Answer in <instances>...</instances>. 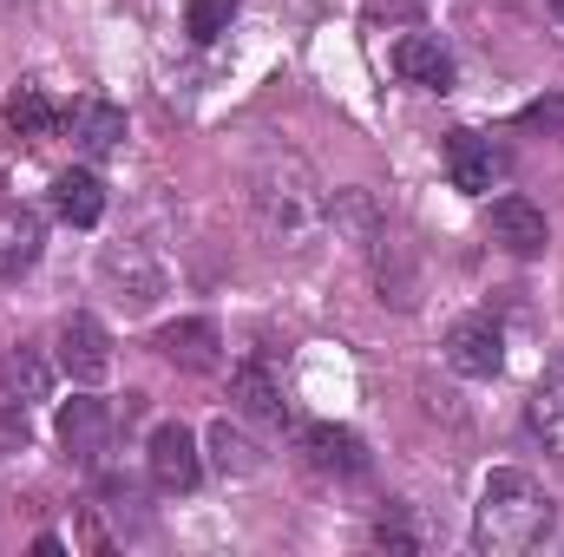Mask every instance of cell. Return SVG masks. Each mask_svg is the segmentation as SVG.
<instances>
[{
	"label": "cell",
	"instance_id": "8992f818",
	"mask_svg": "<svg viewBox=\"0 0 564 557\" xmlns=\"http://www.w3.org/2000/svg\"><path fill=\"white\" fill-rule=\"evenodd\" d=\"M59 368H66L73 387H99L112 374V341H106V328L93 315H66L59 321Z\"/></svg>",
	"mask_w": 564,
	"mask_h": 557
},
{
	"label": "cell",
	"instance_id": "ba28073f",
	"mask_svg": "<svg viewBox=\"0 0 564 557\" xmlns=\"http://www.w3.org/2000/svg\"><path fill=\"white\" fill-rule=\"evenodd\" d=\"M59 446H66L73 466H99L106 446H112V414H106V401L73 394V401L59 407Z\"/></svg>",
	"mask_w": 564,
	"mask_h": 557
},
{
	"label": "cell",
	"instance_id": "5bb4252c",
	"mask_svg": "<svg viewBox=\"0 0 564 557\" xmlns=\"http://www.w3.org/2000/svg\"><path fill=\"white\" fill-rule=\"evenodd\" d=\"M73 139H79L86 157H112L126 144V112L112 99H79L73 106Z\"/></svg>",
	"mask_w": 564,
	"mask_h": 557
},
{
	"label": "cell",
	"instance_id": "7402d4cb",
	"mask_svg": "<svg viewBox=\"0 0 564 557\" xmlns=\"http://www.w3.org/2000/svg\"><path fill=\"white\" fill-rule=\"evenodd\" d=\"M328 223H335V230H355V237H375V204H368V190H335Z\"/></svg>",
	"mask_w": 564,
	"mask_h": 557
},
{
	"label": "cell",
	"instance_id": "9a60e30c",
	"mask_svg": "<svg viewBox=\"0 0 564 557\" xmlns=\"http://www.w3.org/2000/svg\"><path fill=\"white\" fill-rule=\"evenodd\" d=\"M53 210L73 223V230H93L106 217V184L93 171H59L53 177Z\"/></svg>",
	"mask_w": 564,
	"mask_h": 557
},
{
	"label": "cell",
	"instance_id": "4fadbf2b",
	"mask_svg": "<svg viewBox=\"0 0 564 557\" xmlns=\"http://www.w3.org/2000/svg\"><path fill=\"white\" fill-rule=\"evenodd\" d=\"M394 73H401L408 86H426V92H453V53H446L433 33L394 40Z\"/></svg>",
	"mask_w": 564,
	"mask_h": 557
},
{
	"label": "cell",
	"instance_id": "3957f363",
	"mask_svg": "<svg viewBox=\"0 0 564 557\" xmlns=\"http://www.w3.org/2000/svg\"><path fill=\"white\" fill-rule=\"evenodd\" d=\"M99 276L112 288V302L119 308H151L158 295H164V263L144 250V243H106V256H99Z\"/></svg>",
	"mask_w": 564,
	"mask_h": 557
},
{
	"label": "cell",
	"instance_id": "5b68a950",
	"mask_svg": "<svg viewBox=\"0 0 564 557\" xmlns=\"http://www.w3.org/2000/svg\"><path fill=\"white\" fill-rule=\"evenodd\" d=\"M144 459H151V479H158V492H197V479H204V452H197L191 426H177V419L151 426V446H144Z\"/></svg>",
	"mask_w": 564,
	"mask_h": 557
},
{
	"label": "cell",
	"instance_id": "e0dca14e",
	"mask_svg": "<svg viewBox=\"0 0 564 557\" xmlns=\"http://www.w3.org/2000/svg\"><path fill=\"white\" fill-rule=\"evenodd\" d=\"M59 119H66V112L46 99V86H20V92L7 99V125H13L20 139H53Z\"/></svg>",
	"mask_w": 564,
	"mask_h": 557
},
{
	"label": "cell",
	"instance_id": "d4e9b609",
	"mask_svg": "<svg viewBox=\"0 0 564 557\" xmlns=\"http://www.w3.org/2000/svg\"><path fill=\"white\" fill-rule=\"evenodd\" d=\"M552 13H558V20H564V0H552Z\"/></svg>",
	"mask_w": 564,
	"mask_h": 557
},
{
	"label": "cell",
	"instance_id": "52a82bcc",
	"mask_svg": "<svg viewBox=\"0 0 564 557\" xmlns=\"http://www.w3.org/2000/svg\"><path fill=\"white\" fill-rule=\"evenodd\" d=\"M46 387H53V368H46L33 348L0 354V419H7V426H20V433H26V414L46 401Z\"/></svg>",
	"mask_w": 564,
	"mask_h": 557
},
{
	"label": "cell",
	"instance_id": "277c9868",
	"mask_svg": "<svg viewBox=\"0 0 564 557\" xmlns=\"http://www.w3.org/2000/svg\"><path fill=\"white\" fill-rule=\"evenodd\" d=\"M446 368L466 374V381H492V374L506 368V328H499L492 315L453 321V335H446Z\"/></svg>",
	"mask_w": 564,
	"mask_h": 557
},
{
	"label": "cell",
	"instance_id": "7a4b0ae2",
	"mask_svg": "<svg viewBox=\"0 0 564 557\" xmlns=\"http://www.w3.org/2000/svg\"><path fill=\"white\" fill-rule=\"evenodd\" d=\"M250 210H257L263 237H276L289 250H308L315 230L328 223V197H322L315 171H308L295 151H270V157L250 171Z\"/></svg>",
	"mask_w": 564,
	"mask_h": 557
},
{
	"label": "cell",
	"instance_id": "d6986e66",
	"mask_svg": "<svg viewBox=\"0 0 564 557\" xmlns=\"http://www.w3.org/2000/svg\"><path fill=\"white\" fill-rule=\"evenodd\" d=\"M230 387H237V407H243L250 419H270V426L282 419V387L270 381V368H257V361H243Z\"/></svg>",
	"mask_w": 564,
	"mask_h": 557
},
{
	"label": "cell",
	"instance_id": "ffe728a7",
	"mask_svg": "<svg viewBox=\"0 0 564 557\" xmlns=\"http://www.w3.org/2000/svg\"><path fill=\"white\" fill-rule=\"evenodd\" d=\"M230 20H237V0H191V7H184V26H191V40H197V46L224 40V33H230Z\"/></svg>",
	"mask_w": 564,
	"mask_h": 557
},
{
	"label": "cell",
	"instance_id": "44dd1931",
	"mask_svg": "<svg viewBox=\"0 0 564 557\" xmlns=\"http://www.w3.org/2000/svg\"><path fill=\"white\" fill-rule=\"evenodd\" d=\"M210 452H217V466H224V472H257V466H263V459H257V446H250L230 419H217V426H210Z\"/></svg>",
	"mask_w": 564,
	"mask_h": 557
},
{
	"label": "cell",
	"instance_id": "9c48e42d",
	"mask_svg": "<svg viewBox=\"0 0 564 557\" xmlns=\"http://www.w3.org/2000/svg\"><path fill=\"white\" fill-rule=\"evenodd\" d=\"M158 354H164L171 368H184V374H217V368H224V335H217L204 315H191V321L158 328Z\"/></svg>",
	"mask_w": 564,
	"mask_h": 557
},
{
	"label": "cell",
	"instance_id": "6da1fadb",
	"mask_svg": "<svg viewBox=\"0 0 564 557\" xmlns=\"http://www.w3.org/2000/svg\"><path fill=\"white\" fill-rule=\"evenodd\" d=\"M552 525H558V512H552V499L539 492L532 472L499 466V472L479 485V505H473V545H479L486 557L532 551V545L552 538Z\"/></svg>",
	"mask_w": 564,
	"mask_h": 557
},
{
	"label": "cell",
	"instance_id": "ac0fdd59",
	"mask_svg": "<svg viewBox=\"0 0 564 557\" xmlns=\"http://www.w3.org/2000/svg\"><path fill=\"white\" fill-rule=\"evenodd\" d=\"M525 426H532L552 452H564V368L532 387V401H525Z\"/></svg>",
	"mask_w": 564,
	"mask_h": 557
},
{
	"label": "cell",
	"instance_id": "8fae6325",
	"mask_svg": "<svg viewBox=\"0 0 564 557\" xmlns=\"http://www.w3.org/2000/svg\"><path fill=\"white\" fill-rule=\"evenodd\" d=\"M446 177H453V190L486 197V190L499 184V151H492V139H479V132H446Z\"/></svg>",
	"mask_w": 564,
	"mask_h": 557
},
{
	"label": "cell",
	"instance_id": "2e32d148",
	"mask_svg": "<svg viewBox=\"0 0 564 557\" xmlns=\"http://www.w3.org/2000/svg\"><path fill=\"white\" fill-rule=\"evenodd\" d=\"M40 243H46L40 217H33V210H7V217H0V282H13L20 270H33V263H40Z\"/></svg>",
	"mask_w": 564,
	"mask_h": 557
},
{
	"label": "cell",
	"instance_id": "603a6c76",
	"mask_svg": "<svg viewBox=\"0 0 564 557\" xmlns=\"http://www.w3.org/2000/svg\"><path fill=\"white\" fill-rule=\"evenodd\" d=\"M375 538H381V545H394V551H414V532L401 525V512H388V518L375 525Z\"/></svg>",
	"mask_w": 564,
	"mask_h": 557
},
{
	"label": "cell",
	"instance_id": "cb8c5ba5",
	"mask_svg": "<svg viewBox=\"0 0 564 557\" xmlns=\"http://www.w3.org/2000/svg\"><path fill=\"white\" fill-rule=\"evenodd\" d=\"M525 125H564V99H539V106H525Z\"/></svg>",
	"mask_w": 564,
	"mask_h": 557
},
{
	"label": "cell",
	"instance_id": "30bf717a",
	"mask_svg": "<svg viewBox=\"0 0 564 557\" xmlns=\"http://www.w3.org/2000/svg\"><path fill=\"white\" fill-rule=\"evenodd\" d=\"M302 452H308V466H315V472H335V479H355V472H368V446H361V433H348V426H328V419L302 426Z\"/></svg>",
	"mask_w": 564,
	"mask_h": 557
},
{
	"label": "cell",
	"instance_id": "7c38bea8",
	"mask_svg": "<svg viewBox=\"0 0 564 557\" xmlns=\"http://www.w3.org/2000/svg\"><path fill=\"white\" fill-rule=\"evenodd\" d=\"M486 223H492V243L512 250V256H539V250L552 243V237H545V210L525 204V197H499Z\"/></svg>",
	"mask_w": 564,
	"mask_h": 557
}]
</instances>
